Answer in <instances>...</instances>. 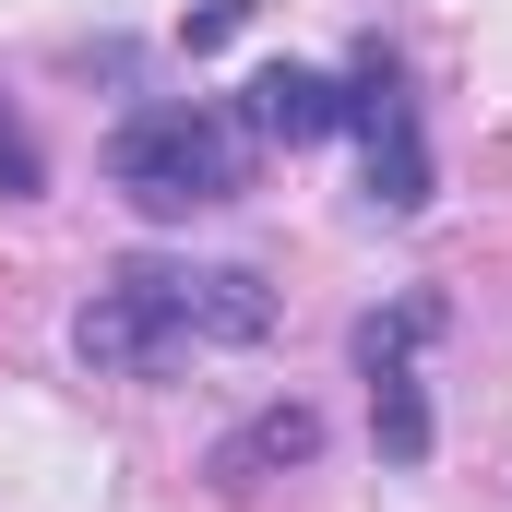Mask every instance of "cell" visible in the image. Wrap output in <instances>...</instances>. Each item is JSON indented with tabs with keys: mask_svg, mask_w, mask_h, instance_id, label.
<instances>
[{
	"mask_svg": "<svg viewBox=\"0 0 512 512\" xmlns=\"http://www.w3.org/2000/svg\"><path fill=\"white\" fill-rule=\"evenodd\" d=\"M274 322L262 274H179V262H120L84 310H72V358L84 370H179V346H251Z\"/></svg>",
	"mask_w": 512,
	"mask_h": 512,
	"instance_id": "6da1fadb",
	"label": "cell"
},
{
	"mask_svg": "<svg viewBox=\"0 0 512 512\" xmlns=\"http://www.w3.org/2000/svg\"><path fill=\"white\" fill-rule=\"evenodd\" d=\"M108 191H131L143 215H215L251 191V120L239 108H143L108 143Z\"/></svg>",
	"mask_w": 512,
	"mask_h": 512,
	"instance_id": "7a4b0ae2",
	"label": "cell"
},
{
	"mask_svg": "<svg viewBox=\"0 0 512 512\" xmlns=\"http://www.w3.org/2000/svg\"><path fill=\"white\" fill-rule=\"evenodd\" d=\"M346 131L370 155V203L382 215H429V131H417V96H405V60L382 36L346 60Z\"/></svg>",
	"mask_w": 512,
	"mask_h": 512,
	"instance_id": "3957f363",
	"label": "cell"
},
{
	"mask_svg": "<svg viewBox=\"0 0 512 512\" xmlns=\"http://www.w3.org/2000/svg\"><path fill=\"white\" fill-rule=\"evenodd\" d=\"M429 334H441V298H429V286L358 322V382H370V441H382L393 465H417V453H429V382H417V346H429Z\"/></svg>",
	"mask_w": 512,
	"mask_h": 512,
	"instance_id": "277c9868",
	"label": "cell"
},
{
	"mask_svg": "<svg viewBox=\"0 0 512 512\" xmlns=\"http://www.w3.org/2000/svg\"><path fill=\"white\" fill-rule=\"evenodd\" d=\"M239 120H251L262 143H334V131H346V84L310 72V60H262L251 96H239Z\"/></svg>",
	"mask_w": 512,
	"mask_h": 512,
	"instance_id": "5b68a950",
	"label": "cell"
},
{
	"mask_svg": "<svg viewBox=\"0 0 512 512\" xmlns=\"http://www.w3.org/2000/svg\"><path fill=\"white\" fill-rule=\"evenodd\" d=\"M310 453H322V417H310V405H262L251 429H227V441H215V465H203V477H215V489H262L274 465H310Z\"/></svg>",
	"mask_w": 512,
	"mask_h": 512,
	"instance_id": "8992f818",
	"label": "cell"
},
{
	"mask_svg": "<svg viewBox=\"0 0 512 512\" xmlns=\"http://www.w3.org/2000/svg\"><path fill=\"white\" fill-rule=\"evenodd\" d=\"M24 191H48V155H36V131L0 108V203H24Z\"/></svg>",
	"mask_w": 512,
	"mask_h": 512,
	"instance_id": "52a82bcc",
	"label": "cell"
},
{
	"mask_svg": "<svg viewBox=\"0 0 512 512\" xmlns=\"http://www.w3.org/2000/svg\"><path fill=\"white\" fill-rule=\"evenodd\" d=\"M239 24H251V0H203V12H191V24H179V36H191V48H227V36H239Z\"/></svg>",
	"mask_w": 512,
	"mask_h": 512,
	"instance_id": "ba28073f",
	"label": "cell"
}]
</instances>
